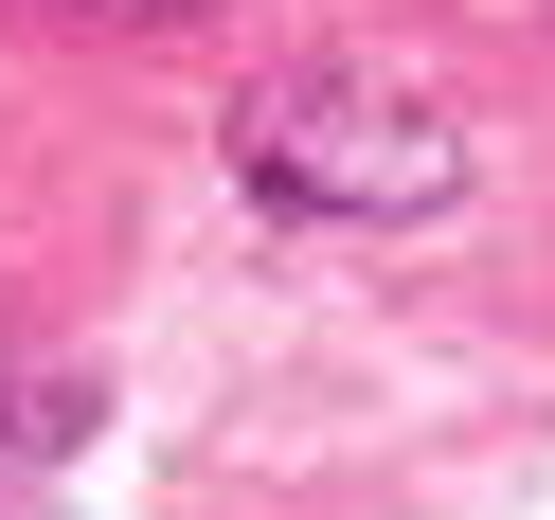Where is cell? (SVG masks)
Here are the masks:
<instances>
[{"label":"cell","instance_id":"1","mask_svg":"<svg viewBox=\"0 0 555 520\" xmlns=\"http://www.w3.org/2000/svg\"><path fill=\"white\" fill-rule=\"evenodd\" d=\"M233 180L287 233H430L466 216V126L412 73H269L233 109Z\"/></svg>","mask_w":555,"mask_h":520},{"label":"cell","instance_id":"2","mask_svg":"<svg viewBox=\"0 0 555 520\" xmlns=\"http://www.w3.org/2000/svg\"><path fill=\"white\" fill-rule=\"evenodd\" d=\"M73 448H90V377H73V359H0V503L54 484Z\"/></svg>","mask_w":555,"mask_h":520},{"label":"cell","instance_id":"3","mask_svg":"<svg viewBox=\"0 0 555 520\" xmlns=\"http://www.w3.org/2000/svg\"><path fill=\"white\" fill-rule=\"evenodd\" d=\"M54 18H216V0H54Z\"/></svg>","mask_w":555,"mask_h":520}]
</instances>
